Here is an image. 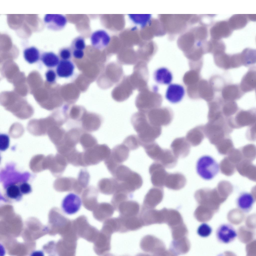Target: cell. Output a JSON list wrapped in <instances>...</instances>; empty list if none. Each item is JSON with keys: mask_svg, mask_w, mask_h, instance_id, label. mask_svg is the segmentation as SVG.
<instances>
[{"mask_svg": "<svg viewBox=\"0 0 256 256\" xmlns=\"http://www.w3.org/2000/svg\"><path fill=\"white\" fill-rule=\"evenodd\" d=\"M131 121L140 141L141 146L142 144L154 141L162 133V127L151 124L144 112L138 111L134 113Z\"/></svg>", "mask_w": 256, "mask_h": 256, "instance_id": "6da1fadb", "label": "cell"}, {"mask_svg": "<svg viewBox=\"0 0 256 256\" xmlns=\"http://www.w3.org/2000/svg\"><path fill=\"white\" fill-rule=\"evenodd\" d=\"M144 148L150 158L165 167L172 168L176 164L178 158L171 150L162 148L155 141L146 144Z\"/></svg>", "mask_w": 256, "mask_h": 256, "instance_id": "7a4b0ae2", "label": "cell"}, {"mask_svg": "<svg viewBox=\"0 0 256 256\" xmlns=\"http://www.w3.org/2000/svg\"><path fill=\"white\" fill-rule=\"evenodd\" d=\"M111 150L106 144H98L82 152V166L98 164L110 156Z\"/></svg>", "mask_w": 256, "mask_h": 256, "instance_id": "3957f363", "label": "cell"}, {"mask_svg": "<svg viewBox=\"0 0 256 256\" xmlns=\"http://www.w3.org/2000/svg\"><path fill=\"white\" fill-rule=\"evenodd\" d=\"M196 172L203 179L209 180L213 179L220 170L219 164L212 156L204 155L200 157L196 164Z\"/></svg>", "mask_w": 256, "mask_h": 256, "instance_id": "277c9868", "label": "cell"}, {"mask_svg": "<svg viewBox=\"0 0 256 256\" xmlns=\"http://www.w3.org/2000/svg\"><path fill=\"white\" fill-rule=\"evenodd\" d=\"M84 132L81 128L77 127H72L66 131L62 141L56 146L59 153L66 156L76 149V145L79 143L80 136Z\"/></svg>", "mask_w": 256, "mask_h": 256, "instance_id": "5b68a950", "label": "cell"}, {"mask_svg": "<svg viewBox=\"0 0 256 256\" xmlns=\"http://www.w3.org/2000/svg\"><path fill=\"white\" fill-rule=\"evenodd\" d=\"M144 113L150 123L156 127H161L169 125L174 117L173 111L167 107H158Z\"/></svg>", "mask_w": 256, "mask_h": 256, "instance_id": "8992f818", "label": "cell"}, {"mask_svg": "<svg viewBox=\"0 0 256 256\" xmlns=\"http://www.w3.org/2000/svg\"><path fill=\"white\" fill-rule=\"evenodd\" d=\"M130 151L123 143L112 148L109 156L104 161V164L110 172H113L118 165L128 159Z\"/></svg>", "mask_w": 256, "mask_h": 256, "instance_id": "52a82bcc", "label": "cell"}, {"mask_svg": "<svg viewBox=\"0 0 256 256\" xmlns=\"http://www.w3.org/2000/svg\"><path fill=\"white\" fill-rule=\"evenodd\" d=\"M135 90L139 92L148 87V72L147 63L138 61L135 64L132 73L128 75Z\"/></svg>", "mask_w": 256, "mask_h": 256, "instance_id": "ba28073f", "label": "cell"}, {"mask_svg": "<svg viewBox=\"0 0 256 256\" xmlns=\"http://www.w3.org/2000/svg\"><path fill=\"white\" fill-rule=\"evenodd\" d=\"M160 104V101L148 88L139 91L135 101V106L138 111L144 112L158 107Z\"/></svg>", "mask_w": 256, "mask_h": 256, "instance_id": "9c48e42d", "label": "cell"}, {"mask_svg": "<svg viewBox=\"0 0 256 256\" xmlns=\"http://www.w3.org/2000/svg\"><path fill=\"white\" fill-rule=\"evenodd\" d=\"M134 90L128 75L125 76L112 90L111 93L112 97L116 102H122L127 100L132 94Z\"/></svg>", "mask_w": 256, "mask_h": 256, "instance_id": "30bf717a", "label": "cell"}, {"mask_svg": "<svg viewBox=\"0 0 256 256\" xmlns=\"http://www.w3.org/2000/svg\"><path fill=\"white\" fill-rule=\"evenodd\" d=\"M102 121V118L100 115L86 111L80 121L81 128L86 132L95 131L100 128Z\"/></svg>", "mask_w": 256, "mask_h": 256, "instance_id": "8fae6325", "label": "cell"}, {"mask_svg": "<svg viewBox=\"0 0 256 256\" xmlns=\"http://www.w3.org/2000/svg\"><path fill=\"white\" fill-rule=\"evenodd\" d=\"M149 173L151 176L152 184L155 187L162 188L168 173L165 167L160 163L155 162L150 166Z\"/></svg>", "mask_w": 256, "mask_h": 256, "instance_id": "7c38bea8", "label": "cell"}, {"mask_svg": "<svg viewBox=\"0 0 256 256\" xmlns=\"http://www.w3.org/2000/svg\"><path fill=\"white\" fill-rule=\"evenodd\" d=\"M106 73V87L109 88L122 78L124 71L121 64L118 62H112L107 66Z\"/></svg>", "mask_w": 256, "mask_h": 256, "instance_id": "4fadbf2b", "label": "cell"}, {"mask_svg": "<svg viewBox=\"0 0 256 256\" xmlns=\"http://www.w3.org/2000/svg\"><path fill=\"white\" fill-rule=\"evenodd\" d=\"M82 204L80 198L76 194L70 193L66 195L62 203L64 212L68 215L74 214L80 210Z\"/></svg>", "mask_w": 256, "mask_h": 256, "instance_id": "5bb4252c", "label": "cell"}, {"mask_svg": "<svg viewBox=\"0 0 256 256\" xmlns=\"http://www.w3.org/2000/svg\"><path fill=\"white\" fill-rule=\"evenodd\" d=\"M44 21L45 25L48 29L54 31L63 29L67 22L66 17L60 14H47L44 16Z\"/></svg>", "mask_w": 256, "mask_h": 256, "instance_id": "9a60e30c", "label": "cell"}, {"mask_svg": "<svg viewBox=\"0 0 256 256\" xmlns=\"http://www.w3.org/2000/svg\"><path fill=\"white\" fill-rule=\"evenodd\" d=\"M171 150L178 158H184L190 153L191 145L185 137L174 139L170 145Z\"/></svg>", "mask_w": 256, "mask_h": 256, "instance_id": "2e32d148", "label": "cell"}, {"mask_svg": "<svg viewBox=\"0 0 256 256\" xmlns=\"http://www.w3.org/2000/svg\"><path fill=\"white\" fill-rule=\"evenodd\" d=\"M237 236L236 231L231 225L224 223L220 225L216 231L218 240L224 243H228L233 241Z\"/></svg>", "mask_w": 256, "mask_h": 256, "instance_id": "e0dca14e", "label": "cell"}, {"mask_svg": "<svg viewBox=\"0 0 256 256\" xmlns=\"http://www.w3.org/2000/svg\"><path fill=\"white\" fill-rule=\"evenodd\" d=\"M164 195L162 188L155 187L151 188L144 198L142 208L149 209L162 200Z\"/></svg>", "mask_w": 256, "mask_h": 256, "instance_id": "ac0fdd59", "label": "cell"}, {"mask_svg": "<svg viewBox=\"0 0 256 256\" xmlns=\"http://www.w3.org/2000/svg\"><path fill=\"white\" fill-rule=\"evenodd\" d=\"M186 182V179L182 174L178 172L168 173L165 180L164 186L170 189L178 190L183 188Z\"/></svg>", "mask_w": 256, "mask_h": 256, "instance_id": "d6986e66", "label": "cell"}, {"mask_svg": "<svg viewBox=\"0 0 256 256\" xmlns=\"http://www.w3.org/2000/svg\"><path fill=\"white\" fill-rule=\"evenodd\" d=\"M118 217L120 224V233L137 230L143 226L139 216L129 217L119 216Z\"/></svg>", "mask_w": 256, "mask_h": 256, "instance_id": "ffe728a7", "label": "cell"}, {"mask_svg": "<svg viewBox=\"0 0 256 256\" xmlns=\"http://www.w3.org/2000/svg\"><path fill=\"white\" fill-rule=\"evenodd\" d=\"M140 210V205L138 202L128 200L120 203L117 210L119 213V216L129 217L138 216Z\"/></svg>", "mask_w": 256, "mask_h": 256, "instance_id": "44dd1931", "label": "cell"}, {"mask_svg": "<svg viewBox=\"0 0 256 256\" xmlns=\"http://www.w3.org/2000/svg\"><path fill=\"white\" fill-rule=\"evenodd\" d=\"M92 45L95 48L102 50L105 48L109 43L110 38L108 34L105 30L100 29L94 32L90 36Z\"/></svg>", "mask_w": 256, "mask_h": 256, "instance_id": "7402d4cb", "label": "cell"}, {"mask_svg": "<svg viewBox=\"0 0 256 256\" xmlns=\"http://www.w3.org/2000/svg\"><path fill=\"white\" fill-rule=\"evenodd\" d=\"M185 93V90L182 86L176 84H172L167 88L165 97L170 102L177 103L182 100Z\"/></svg>", "mask_w": 256, "mask_h": 256, "instance_id": "603a6c76", "label": "cell"}, {"mask_svg": "<svg viewBox=\"0 0 256 256\" xmlns=\"http://www.w3.org/2000/svg\"><path fill=\"white\" fill-rule=\"evenodd\" d=\"M205 135L204 125L197 126L187 133L186 138L191 146L195 147L202 142Z\"/></svg>", "mask_w": 256, "mask_h": 256, "instance_id": "cb8c5ba5", "label": "cell"}, {"mask_svg": "<svg viewBox=\"0 0 256 256\" xmlns=\"http://www.w3.org/2000/svg\"><path fill=\"white\" fill-rule=\"evenodd\" d=\"M118 183L114 178H103L98 182V190L101 193L106 195L114 194L117 189Z\"/></svg>", "mask_w": 256, "mask_h": 256, "instance_id": "d4e9b609", "label": "cell"}, {"mask_svg": "<svg viewBox=\"0 0 256 256\" xmlns=\"http://www.w3.org/2000/svg\"><path fill=\"white\" fill-rule=\"evenodd\" d=\"M255 201L252 194L247 192L241 193L237 198L236 204L238 207L245 212H248L252 209Z\"/></svg>", "mask_w": 256, "mask_h": 256, "instance_id": "484cf974", "label": "cell"}, {"mask_svg": "<svg viewBox=\"0 0 256 256\" xmlns=\"http://www.w3.org/2000/svg\"><path fill=\"white\" fill-rule=\"evenodd\" d=\"M244 93L242 91L240 85L230 84L224 86L222 91V98L227 101H234L240 98Z\"/></svg>", "mask_w": 256, "mask_h": 256, "instance_id": "4316f807", "label": "cell"}, {"mask_svg": "<svg viewBox=\"0 0 256 256\" xmlns=\"http://www.w3.org/2000/svg\"><path fill=\"white\" fill-rule=\"evenodd\" d=\"M254 68L249 70L243 77L240 87L244 93L252 91L256 87V71Z\"/></svg>", "mask_w": 256, "mask_h": 256, "instance_id": "83f0119b", "label": "cell"}, {"mask_svg": "<svg viewBox=\"0 0 256 256\" xmlns=\"http://www.w3.org/2000/svg\"><path fill=\"white\" fill-rule=\"evenodd\" d=\"M90 178V174L86 169H81L76 179L73 191L76 194H82L88 187Z\"/></svg>", "mask_w": 256, "mask_h": 256, "instance_id": "f1b7e54d", "label": "cell"}, {"mask_svg": "<svg viewBox=\"0 0 256 256\" xmlns=\"http://www.w3.org/2000/svg\"><path fill=\"white\" fill-rule=\"evenodd\" d=\"M74 69V65L71 61L62 60L57 65L56 71L59 77L67 78L72 75Z\"/></svg>", "mask_w": 256, "mask_h": 256, "instance_id": "f546056e", "label": "cell"}, {"mask_svg": "<svg viewBox=\"0 0 256 256\" xmlns=\"http://www.w3.org/2000/svg\"><path fill=\"white\" fill-rule=\"evenodd\" d=\"M154 76L156 81L160 84H169L173 79L172 73L165 67H160L156 70L154 73Z\"/></svg>", "mask_w": 256, "mask_h": 256, "instance_id": "4dcf8cb0", "label": "cell"}, {"mask_svg": "<svg viewBox=\"0 0 256 256\" xmlns=\"http://www.w3.org/2000/svg\"><path fill=\"white\" fill-rule=\"evenodd\" d=\"M76 179L71 177H62L56 181V189L60 192L73 191Z\"/></svg>", "mask_w": 256, "mask_h": 256, "instance_id": "1f68e13d", "label": "cell"}, {"mask_svg": "<svg viewBox=\"0 0 256 256\" xmlns=\"http://www.w3.org/2000/svg\"><path fill=\"white\" fill-rule=\"evenodd\" d=\"M93 186H88L82 193V198L84 204L86 205L95 204L97 203L98 190Z\"/></svg>", "mask_w": 256, "mask_h": 256, "instance_id": "d6a6232c", "label": "cell"}, {"mask_svg": "<svg viewBox=\"0 0 256 256\" xmlns=\"http://www.w3.org/2000/svg\"><path fill=\"white\" fill-rule=\"evenodd\" d=\"M63 110L68 120L70 119L74 121L80 122L87 111L83 108L74 106L68 109L65 107Z\"/></svg>", "mask_w": 256, "mask_h": 256, "instance_id": "836d02e7", "label": "cell"}, {"mask_svg": "<svg viewBox=\"0 0 256 256\" xmlns=\"http://www.w3.org/2000/svg\"><path fill=\"white\" fill-rule=\"evenodd\" d=\"M79 143L84 150L92 148L98 144L96 138L91 134L84 132L81 134Z\"/></svg>", "mask_w": 256, "mask_h": 256, "instance_id": "e575fe53", "label": "cell"}, {"mask_svg": "<svg viewBox=\"0 0 256 256\" xmlns=\"http://www.w3.org/2000/svg\"><path fill=\"white\" fill-rule=\"evenodd\" d=\"M4 195L8 199L12 200L18 201L22 197L18 184H12L9 185L5 189Z\"/></svg>", "mask_w": 256, "mask_h": 256, "instance_id": "d590c367", "label": "cell"}, {"mask_svg": "<svg viewBox=\"0 0 256 256\" xmlns=\"http://www.w3.org/2000/svg\"><path fill=\"white\" fill-rule=\"evenodd\" d=\"M25 60L28 63L32 64L37 62L40 57L39 50L34 46H31L25 49L23 52Z\"/></svg>", "mask_w": 256, "mask_h": 256, "instance_id": "8d00e7d4", "label": "cell"}, {"mask_svg": "<svg viewBox=\"0 0 256 256\" xmlns=\"http://www.w3.org/2000/svg\"><path fill=\"white\" fill-rule=\"evenodd\" d=\"M41 59L44 64L49 68L54 67L57 66L59 62L58 57L52 52H46L43 53Z\"/></svg>", "mask_w": 256, "mask_h": 256, "instance_id": "74e56055", "label": "cell"}, {"mask_svg": "<svg viewBox=\"0 0 256 256\" xmlns=\"http://www.w3.org/2000/svg\"><path fill=\"white\" fill-rule=\"evenodd\" d=\"M133 195H130L124 192L117 190L114 194L111 201V204L114 207L115 210H117L120 203L128 200L129 198H132Z\"/></svg>", "mask_w": 256, "mask_h": 256, "instance_id": "f35d334b", "label": "cell"}, {"mask_svg": "<svg viewBox=\"0 0 256 256\" xmlns=\"http://www.w3.org/2000/svg\"><path fill=\"white\" fill-rule=\"evenodd\" d=\"M100 213V217L101 220L108 219L113 214L115 209L111 204L106 202L100 203L99 205Z\"/></svg>", "mask_w": 256, "mask_h": 256, "instance_id": "ab89813d", "label": "cell"}, {"mask_svg": "<svg viewBox=\"0 0 256 256\" xmlns=\"http://www.w3.org/2000/svg\"><path fill=\"white\" fill-rule=\"evenodd\" d=\"M122 143L126 146L130 150H134L141 146L140 141L137 135H131L127 137Z\"/></svg>", "mask_w": 256, "mask_h": 256, "instance_id": "60d3db41", "label": "cell"}, {"mask_svg": "<svg viewBox=\"0 0 256 256\" xmlns=\"http://www.w3.org/2000/svg\"><path fill=\"white\" fill-rule=\"evenodd\" d=\"M128 15L134 23L142 27L146 25L151 17L150 14H129Z\"/></svg>", "mask_w": 256, "mask_h": 256, "instance_id": "b9f144b4", "label": "cell"}, {"mask_svg": "<svg viewBox=\"0 0 256 256\" xmlns=\"http://www.w3.org/2000/svg\"><path fill=\"white\" fill-rule=\"evenodd\" d=\"M224 81L221 77L216 76L211 77L209 82L214 92L219 91L222 90L224 87Z\"/></svg>", "mask_w": 256, "mask_h": 256, "instance_id": "7bdbcfd3", "label": "cell"}, {"mask_svg": "<svg viewBox=\"0 0 256 256\" xmlns=\"http://www.w3.org/2000/svg\"><path fill=\"white\" fill-rule=\"evenodd\" d=\"M86 44L84 38L79 36L75 38L72 41L70 48L72 50H83L85 48Z\"/></svg>", "mask_w": 256, "mask_h": 256, "instance_id": "ee69618b", "label": "cell"}, {"mask_svg": "<svg viewBox=\"0 0 256 256\" xmlns=\"http://www.w3.org/2000/svg\"><path fill=\"white\" fill-rule=\"evenodd\" d=\"M212 229L208 225L205 223H203L198 227L197 233L200 236L205 237L209 236L211 234Z\"/></svg>", "mask_w": 256, "mask_h": 256, "instance_id": "f6af8a7d", "label": "cell"}, {"mask_svg": "<svg viewBox=\"0 0 256 256\" xmlns=\"http://www.w3.org/2000/svg\"><path fill=\"white\" fill-rule=\"evenodd\" d=\"M72 50L71 48L67 47L61 48L59 52L60 57L62 60H68L72 56Z\"/></svg>", "mask_w": 256, "mask_h": 256, "instance_id": "bcb514c9", "label": "cell"}, {"mask_svg": "<svg viewBox=\"0 0 256 256\" xmlns=\"http://www.w3.org/2000/svg\"><path fill=\"white\" fill-rule=\"evenodd\" d=\"M9 140L8 136L5 134H2L0 135V149L2 151H4L8 147Z\"/></svg>", "mask_w": 256, "mask_h": 256, "instance_id": "7dc6e473", "label": "cell"}, {"mask_svg": "<svg viewBox=\"0 0 256 256\" xmlns=\"http://www.w3.org/2000/svg\"><path fill=\"white\" fill-rule=\"evenodd\" d=\"M18 184L20 190L23 194H28L32 192L31 187L28 183L23 182Z\"/></svg>", "mask_w": 256, "mask_h": 256, "instance_id": "c3c4849f", "label": "cell"}, {"mask_svg": "<svg viewBox=\"0 0 256 256\" xmlns=\"http://www.w3.org/2000/svg\"><path fill=\"white\" fill-rule=\"evenodd\" d=\"M45 76L47 81L49 83H53L56 80V75L54 71L52 70H48L45 74Z\"/></svg>", "mask_w": 256, "mask_h": 256, "instance_id": "681fc988", "label": "cell"}, {"mask_svg": "<svg viewBox=\"0 0 256 256\" xmlns=\"http://www.w3.org/2000/svg\"><path fill=\"white\" fill-rule=\"evenodd\" d=\"M72 54L74 58L80 59L83 58L84 55V52L83 50H72Z\"/></svg>", "mask_w": 256, "mask_h": 256, "instance_id": "f907efd6", "label": "cell"}]
</instances>
